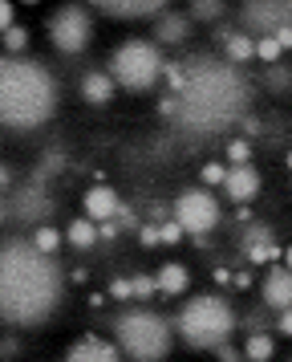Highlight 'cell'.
<instances>
[{
  "mask_svg": "<svg viewBox=\"0 0 292 362\" xmlns=\"http://www.w3.org/2000/svg\"><path fill=\"white\" fill-rule=\"evenodd\" d=\"M65 273L32 240L0 245V322L13 329L41 326L61 305Z\"/></svg>",
  "mask_w": 292,
  "mask_h": 362,
  "instance_id": "cell-1",
  "label": "cell"
},
{
  "mask_svg": "<svg viewBox=\"0 0 292 362\" xmlns=\"http://www.w3.org/2000/svg\"><path fill=\"white\" fill-rule=\"evenodd\" d=\"M183 66H187V90L178 94V122L199 134H215L231 127L248 102L240 66L219 62V57H191Z\"/></svg>",
  "mask_w": 292,
  "mask_h": 362,
  "instance_id": "cell-2",
  "label": "cell"
},
{
  "mask_svg": "<svg viewBox=\"0 0 292 362\" xmlns=\"http://www.w3.org/2000/svg\"><path fill=\"white\" fill-rule=\"evenodd\" d=\"M57 78L37 57L0 53V127L4 131H37L57 110Z\"/></svg>",
  "mask_w": 292,
  "mask_h": 362,
  "instance_id": "cell-3",
  "label": "cell"
},
{
  "mask_svg": "<svg viewBox=\"0 0 292 362\" xmlns=\"http://www.w3.org/2000/svg\"><path fill=\"white\" fill-rule=\"evenodd\" d=\"M114 329V346L122 350L126 362H162L175 346V322L162 317L159 310L150 305H126L110 322Z\"/></svg>",
  "mask_w": 292,
  "mask_h": 362,
  "instance_id": "cell-4",
  "label": "cell"
},
{
  "mask_svg": "<svg viewBox=\"0 0 292 362\" xmlns=\"http://www.w3.org/2000/svg\"><path fill=\"white\" fill-rule=\"evenodd\" d=\"M240 326V317L231 310V301L224 293H199L187 297L175 313V334L191 350H219V346L231 342V334Z\"/></svg>",
  "mask_w": 292,
  "mask_h": 362,
  "instance_id": "cell-5",
  "label": "cell"
},
{
  "mask_svg": "<svg viewBox=\"0 0 292 362\" xmlns=\"http://www.w3.org/2000/svg\"><path fill=\"white\" fill-rule=\"evenodd\" d=\"M162 69H166V62H162L159 45H154L150 37H130V41H122V45L110 53L106 74L114 78L118 90H126V94H146V90L159 86Z\"/></svg>",
  "mask_w": 292,
  "mask_h": 362,
  "instance_id": "cell-6",
  "label": "cell"
},
{
  "mask_svg": "<svg viewBox=\"0 0 292 362\" xmlns=\"http://www.w3.org/2000/svg\"><path fill=\"white\" fill-rule=\"evenodd\" d=\"M219 216H224V208H219V199H215L211 187H187V192H178L171 199V220L183 224V232L191 236L195 245H203L207 232H215Z\"/></svg>",
  "mask_w": 292,
  "mask_h": 362,
  "instance_id": "cell-7",
  "label": "cell"
},
{
  "mask_svg": "<svg viewBox=\"0 0 292 362\" xmlns=\"http://www.w3.org/2000/svg\"><path fill=\"white\" fill-rule=\"evenodd\" d=\"M49 41L65 57H78L94 41V8L85 4H61L49 13Z\"/></svg>",
  "mask_w": 292,
  "mask_h": 362,
  "instance_id": "cell-8",
  "label": "cell"
},
{
  "mask_svg": "<svg viewBox=\"0 0 292 362\" xmlns=\"http://www.w3.org/2000/svg\"><path fill=\"white\" fill-rule=\"evenodd\" d=\"M284 25H292V0H243L240 4V29L260 37H276Z\"/></svg>",
  "mask_w": 292,
  "mask_h": 362,
  "instance_id": "cell-9",
  "label": "cell"
},
{
  "mask_svg": "<svg viewBox=\"0 0 292 362\" xmlns=\"http://www.w3.org/2000/svg\"><path fill=\"white\" fill-rule=\"evenodd\" d=\"M166 8V0H94V13L110 21H159Z\"/></svg>",
  "mask_w": 292,
  "mask_h": 362,
  "instance_id": "cell-10",
  "label": "cell"
},
{
  "mask_svg": "<svg viewBox=\"0 0 292 362\" xmlns=\"http://www.w3.org/2000/svg\"><path fill=\"white\" fill-rule=\"evenodd\" d=\"M49 208H53V199H49L45 180H41V175H32V180L16 192V199H8V212H13L16 220H25V224H32V220H45Z\"/></svg>",
  "mask_w": 292,
  "mask_h": 362,
  "instance_id": "cell-11",
  "label": "cell"
},
{
  "mask_svg": "<svg viewBox=\"0 0 292 362\" xmlns=\"http://www.w3.org/2000/svg\"><path fill=\"white\" fill-rule=\"evenodd\" d=\"M260 305L272 313L292 310V269L288 264H272L264 281H260Z\"/></svg>",
  "mask_w": 292,
  "mask_h": 362,
  "instance_id": "cell-12",
  "label": "cell"
},
{
  "mask_svg": "<svg viewBox=\"0 0 292 362\" xmlns=\"http://www.w3.org/2000/svg\"><path fill=\"white\" fill-rule=\"evenodd\" d=\"M260 187H264V175H260L252 163H240V167H227V180H224V196L231 204H240L248 208L252 199L260 196Z\"/></svg>",
  "mask_w": 292,
  "mask_h": 362,
  "instance_id": "cell-13",
  "label": "cell"
},
{
  "mask_svg": "<svg viewBox=\"0 0 292 362\" xmlns=\"http://www.w3.org/2000/svg\"><path fill=\"white\" fill-rule=\"evenodd\" d=\"M65 362H126L122 358V350L106 338H97V334H85L78 342L65 350Z\"/></svg>",
  "mask_w": 292,
  "mask_h": 362,
  "instance_id": "cell-14",
  "label": "cell"
},
{
  "mask_svg": "<svg viewBox=\"0 0 292 362\" xmlns=\"http://www.w3.org/2000/svg\"><path fill=\"white\" fill-rule=\"evenodd\" d=\"M85 220H94V224H106V220H114L118 216V208H122V196L114 192L110 183H94L90 192H85Z\"/></svg>",
  "mask_w": 292,
  "mask_h": 362,
  "instance_id": "cell-15",
  "label": "cell"
},
{
  "mask_svg": "<svg viewBox=\"0 0 292 362\" xmlns=\"http://www.w3.org/2000/svg\"><path fill=\"white\" fill-rule=\"evenodd\" d=\"M195 33L191 13H178V8H166L159 21H154V45H183L187 37Z\"/></svg>",
  "mask_w": 292,
  "mask_h": 362,
  "instance_id": "cell-16",
  "label": "cell"
},
{
  "mask_svg": "<svg viewBox=\"0 0 292 362\" xmlns=\"http://www.w3.org/2000/svg\"><path fill=\"white\" fill-rule=\"evenodd\" d=\"M154 285H159V297H183L191 289V273H187L183 261H166V264H159Z\"/></svg>",
  "mask_w": 292,
  "mask_h": 362,
  "instance_id": "cell-17",
  "label": "cell"
},
{
  "mask_svg": "<svg viewBox=\"0 0 292 362\" xmlns=\"http://www.w3.org/2000/svg\"><path fill=\"white\" fill-rule=\"evenodd\" d=\"M114 78L106 74V69H85L81 74V98L90 102V106H110L114 102Z\"/></svg>",
  "mask_w": 292,
  "mask_h": 362,
  "instance_id": "cell-18",
  "label": "cell"
},
{
  "mask_svg": "<svg viewBox=\"0 0 292 362\" xmlns=\"http://www.w3.org/2000/svg\"><path fill=\"white\" fill-rule=\"evenodd\" d=\"M252 57H256V37L243 33V29L224 33V62H231V66H248Z\"/></svg>",
  "mask_w": 292,
  "mask_h": 362,
  "instance_id": "cell-19",
  "label": "cell"
},
{
  "mask_svg": "<svg viewBox=\"0 0 292 362\" xmlns=\"http://www.w3.org/2000/svg\"><path fill=\"white\" fill-rule=\"evenodd\" d=\"M65 240H69V248H81V252L94 248V245H102V240H97V224L94 220H85V216H81V220H69Z\"/></svg>",
  "mask_w": 292,
  "mask_h": 362,
  "instance_id": "cell-20",
  "label": "cell"
},
{
  "mask_svg": "<svg viewBox=\"0 0 292 362\" xmlns=\"http://www.w3.org/2000/svg\"><path fill=\"white\" fill-rule=\"evenodd\" d=\"M272 354H276L272 334H248V342H243V358L248 362H268Z\"/></svg>",
  "mask_w": 292,
  "mask_h": 362,
  "instance_id": "cell-21",
  "label": "cell"
},
{
  "mask_svg": "<svg viewBox=\"0 0 292 362\" xmlns=\"http://www.w3.org/2000/svg\"><path fill=\"white\" fill-rule=\"evenodd\" d=\"M130 289H134V301H138V305H146V301H154V297H159L154 273H134V277H130Z\"/></svg>",
  "mask_w": 292,
  "mask_h": 362,
  "instance_id": "cell-22",
  "label": "cell"
},
{
  "mask_svg": "<svg viewBox=\"0 0 292 362\" xmlns=\"http://www.w3.org/2000/svg\"><path fill=\"white\" fill-rule=\"evenodd\" d=\"M61 240H65V232H57V228H49V224H37V232H32V245L41 248V252H57L61 248Z\"/></svg>",
  "mask_w": 292,
  "mask_h": 362,
  "instance_id": "cell-23",
  "label": "cell"
},
{
  "mask_svg": "<svg viewBox=\"0 0 292 362\" xmlns=\"http://www.w3.org/2000/svg\"><path fill=\"white\" fill-rule=\"evenodd\" d=\"M187 13H191V21H219L227 13V4L224 0H195Z\"/></svg>",
  "mask_w": 292,
  "mask_h": 362,
  "instance_id": "cell-24",
  "label": "cell"
},
{
  "mask_svg": "<svg viewBox=\"0 0 292 362\" xmlns=\"http://www.w3.org/2000/svg\"><path fill=\"white\" fill-rule=\"evenodd\" d=\"M0 41H4V53H8V57H20V53H25V45H29V29H25V25H13V29L0 37Z\"/></svg>",
  "mask_w": 292,
  "mask_h": 362,
  "instance_id": "cell-25",
  "label": "cell"
},
{
  "mask_svg": "<svg viewBox=\"0 0 292 362\" xmlns=\"http://www.w3.org/2000/svg\"><path fill=\"white\" fill-rule=\"evenodd\" d=\"M252 163V139H227V167Z\"/></svg>",
  "mask_w": 292,
  "mask_h": 362,
  "instance_id": "cell-26",
  "label": "cell"
},
{
  "mask_svg": "<svg viewBox=\"0 0 292 362\" xmlns=\"http://www.w3.org/2000/svg\"><path fill=\"white\" fill-rule=\"evenodd\" d=\"M199 180H203V187H224V180H227V163H203L199 167Z\"/></svg>",
  "mask_w": 292,
  "mask_h": 362,
  "instance_id": "cell-27",
  "label": "cell"
},
{
  "mask_svg": "<svg viewBox=\"0 0 292 362\" xmlns=\"http://www.w3.org/2000/svg\"><path fill=\"white\" fill-rule=\"evenodd\" d=\"M162 78L171 82V94H183V90H187V66H183V62H166Z\"/></svg>",
  "mask_w": 292,
  "mask_h": 362,
  "instance_id": "cell-28",
  "label": "cell"
},
{
  "mask_svg": "<svg viewBox=\"0 0 292 362\" xmlns=\"http://www.w3.org/2000/svg\"><path fill=\"white\" fill-rule=\"evenodd\" d=\"M280 41H276V37H260L256 41V57L260 62H264V66H276V62H280Z\"/></svg>",
  "mask_w": 292,
  "mask_h": 362,
  "instance_id": "cell-29",
  "label": "cell"
},
{
  "mask_svg": "<svg viewBox=\"0 0 292 362\" xmlns=\"http://www.w3.org/2000/svg\"><path fill=\"white\" fill-rule=\"evenodd\" d=\"M252 245H272V228L268 224H252V228L243 232L240 248H252Z\"/></svg>",
  "mask_w": 292,
  "mask_h": 362,
  "instance_id": "cell-30",
  "label": "cell"
},
{
  "mask_svg": "<svg viewBox=\"0 0 292 362\" xmlns=\"http://www.w3.org/2000/svg\"><path fill=\"white\" fill-rule=\"evenodd\" d=\"M159 240H162V245H178V240H187V232H183L178 220H162V224H159Z\"/></svg>",
  "mask_w": 292,
  "mask_h": 362,
  "instance_id": "cell-31",
  "label": "cell"
},
{
  "mask_svg": "<svg viewBox=\"0 0 292 362\" xmlns=\"http://www.w3.org/2000/svg\"><path fill=\"white\" fill-rule=\"evenodd\" d=\"M114 220H118V228H122V232H138V228H142V216L134 212V208H126V204L118 208V216H114Z\"/></svg>",
  "mask_w": 292,
  "mask_h": 362,
  "instance_id": "cell-32",
  "label": "cell"
},
{
  "mask_svg": "<svg viewBox=\"0 0 292 362\" xmlns=\"http://www.w3.org/2000/svg\"><path fill=\"white\" fill-rule=\"evenodd\" d=\"M110 297H114V301H134L130 277H114V281H110Z\"/></svg>",
  "mask_w": 292,
  "mask_h": 362,
  "instance_id": "cell-33",
  "label": "cell"
},
{
  "mask_svg": "<svg viewBox=\"0 0 292 362\" xmlns=\"http://www.w3.org/2000/svg\"><path fill=\"white\" fill-rule=\"evenodd\" d=\"M13 25H16V4L13 0H0V37L8 33Z\"/></svg>",
  "mask_w": 292,
  "mask_h": 362,
  "instance_id": "cell-34",
  "label": "cell"
},
{
  "mask_svg": "<svg viewBox=\"0 0 292 362\" xmlns=\"http://www.w3.org/2000/svg\"><path fill=\"white\" fill-rule=\"evenodd\" d=\"M138 240H142L146 248H159L162 240H159V224H150V220H146L142 228H138Z\"/></svg>",
  "mask_w": 292,
  "mask_h": 362,
  "instance_id": "cell-35",
  "label": "cell"
},
{
  "mask_svg": "<svg viewBox=\"0 0 292 362\" xmlns=\"http://www.w3.org/2000/svg\"><path fill=\"white\" fill-rule=\"evenodd\" d=\"M118 236H122L118 220H106V224H97V240H106V245H110V240H118Z\"/></svg>",
  "mask_w": 292,
  "mask_h": 362,
  "instance_id": "cell-36",
  "label": "cell"
},
{
  "mask_svg": "<svg viewBox=\"0 0 292 362\" xmlns=\"http://www.w3.org/2000/svg\"><path fill=\"white\" fill-rule=\"evenodd\" d=\"M159 115L162 118H178V94H166V98L159 102Z\"/></svg>",
  "mask_w": 292,
  "mask_h": 362,
  "instance_id": "cell-37",
  "label": "cell"
},
{
  "mask_svg": "<svg viewBox=\"0 0 292 362\" xmlns=\"http://www.w3.org/2000/svg\"><path fill=\"white\" fill-rule=\"evenodd\" d=\"M215 358H219V362H243V350H236V346L227 342V346H219V350H215Z\"/></svg>",
  "mask_w": 292,
  "mask_h": 362,
  "instance_id": "cell-38",
  "label": "cell"
},
{
  "mask_svg": "<svg viewBox=\"0 0 292 362\" xmlns=\"http://www.w3.org/2000/svg\"><path fill=\"white\" fill-rule=\"evenodd\" d=\"M276 329H280V334H284V338H292V310L276 313Z\"/></svg>",
  "mask_w": 292,
  "mask_h": 362,
  "instance_id": "cell-39",
  "label": "cell"
},
{
  "mask_svg": "<svg viewBox=\"0 0 292 362\" xmlns=\"http://www.w3.org/2000/svg\"><path fill=\"white\" fill-rule=\"evenodd\" d=\"M8 187H13V167H8V163H0V196H4Z\"/></svg>",
  "mask_w": 292,
  "mask_h": 362,
  "instance_id": "cell-40",
  "label": "cell"
},
{
  "mask_svg": "<svg viewBox=\"0 0 292 362\" xmlns=\"http://www.w3.org/2000/svg\"><path fill=\"white\" fill-rule=\"evenodd\" d=\"M276 41H280V49H292V25H284V29L276 33Z\"/></svg>",
  "mask_w": 292,
  "mask_h": 362,
  "instance_id": "cell-41",
  "label": "cell"
},
{
  "mask_svg": "<svg viewBox=\"0 0 292 362\" xmlns=\"http://www.w3.org/2000/svg\"><path fill=\"white\" fill-rule=\"evenodd\" d=\"M0 354H16V338H0Z\"/></svg>",
  "mask_w": 292,
  "mask_h": 362,
  "instance_id": "cell-42",
  "label": "cell"
},
{
  "mask_svg": "<svg viewBox=\"0 0 292 362\" xmlns=\"http://www.w3.org/2000/svg\"><path fill=\"white\" fill-rule=\"evenodd\" d=\"M215 281H219V285H227V281H231V269H224V264H219V269H215Z\"/></svg>",
  "mask_w": 292,
  "mask_h": 362,
  "instance_id": "cell-43",
  "label": "cell"
},
{
  "mask_svg": "<svg viewBox=\"0 0 292 362\" xmlns=\"http://www.w3.org/2000/svg\"><path fill=\"white\" fill-rule=\"evenodd\" d=\"M4 216H13V212H8V199L0 196V224H4Z\"/></svg>",
  "mask_w": 292,
  "mask_h": 362,
  "instance_id": "cell-44",
  "label": "cell"
},
{
  "mask_svg": "<svg viewBox=\"0 0 292 362\" xmlns=\"http://www.w3.org/2000/svg\"><path fill=\"white\" fill-rule=\"evenodd\" d=\"M284 264H288V269H292V245L284 248Z\"/></svg>",
  "mask_w": 292,
  "mask_h": 362,
  "instance_id": "cell-45",
  "label": "cell"
},
{
  "mask_svg": "<svg viewBox=\"0 0 292 362\" xmlns=\"http://www.w3.org/2000/svg\"><path fill=\"white\" fill-rule=\"evenodd\" d=\"M288 167H292V151H288Z\"/></svg>",
  "mask_w": 292,
  "mask_h": 362,
  "instance_id": "cell-46",
  "label": "cell"
},
{
  "mask_svg": "<svg viewBox=\"0 0 292 362\" xmlns=\"http://www.w3.org/2000/svg\"><path fill=\"white\" fill-rule=\"evenodd\" d=\"M243 362H248V358H243Z\"/></svg>",
  "mask_w": 292,
  "mask_h": 362,
  "instance_id": "cell-47",
  "label": "cell"
}]
</instances>
